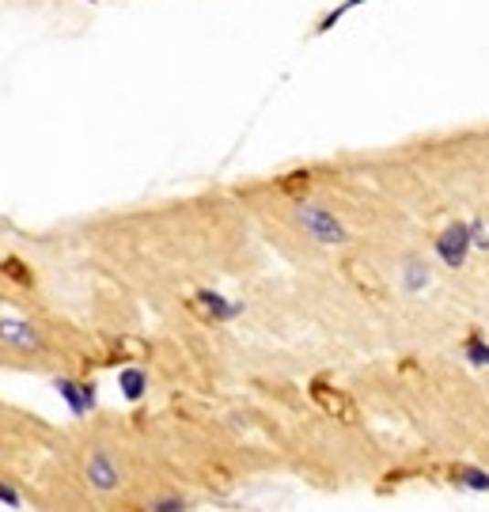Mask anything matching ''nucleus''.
Wrapping results in <instances>:
<instances>
[{
    "instance_id": "nucleus-1",
    "label": "nucleus",
    "mask_w": 489,
    "mask_h": 512,
    "mask_svg": "<svg viewBox=\"0 0 489 512\" xmlns=\"http://www.w3.org/2000/svg\"><path fill=\"white\" fill-rule=\"evenodd\" d=\"M312 402L323 410L326 418L342 421V425H356V418H360V410H356L353 395H345L342 388H330L326 379H315V383H312Z\"/></svg>"
},
{
    "instance_id": "nucleus-2",
    "label": "nucleus",
    "mask_w": 489,
    "mask_h": 512,
    "mask_svg": "<svg viewBox=\"0 0 489 512\" xmlns=\"http://www.w3.org/2000/svg\"><path fill=\"white\" fill-rule=\"evenodd\" d=\"M345 273H349V281H353V285L365 293V296H372V300H383V296H388V285H383L379 273H376L368 262L349 259V262H345Z\"/></svg>"
},
{
    "instance_id": "nucleus-3",
    "label": "nucleus",
    "mask_w": 489,
    "mask_h": 512,
    "mask_svg": "<svg viewBox=\"0 0 489 512\" xmlns=\"http://www.w3.org/2000/svg\"><path fill=\"white\" fill-rule=\"evenodd\" d=\"M0 338L5 342H12V346H19V349H35L38 346V335L27 326V323H16V319H5L0 323Z\"/></svg>"
},
{
    "instance_id": "nucleus-4",
    "label": "nucleus",
    "mask_w": 489,
    "mask_h": 512,
    "mask_svg": "<svg viewBox=\"0 0 489 512\" xmlns=\"http://www.w3.org/2000/svg\"><path fill=\"white\" fill-rule=\"evenodd\" d=\"M300 217H303V224L312 228V232H315L319 240H342V228H338V220H330L326 213H315V209H303Z\"/></svg>"
},
{
    "instance_id": "nucleus-5",
    "label": "nucleus",
    "mask_w": 489,
    "mask_h": 512,
    "mask_svg": "<svg viewBox=\"0 0 489 512\" xmlns=\"http://www.w3.org/2000/svg\"><path fill=\"white\" fill-rule=\"evenodd\" d=\"M137 357H148V346H144L141 338H133V335H125V338H118V342L111 346V357H107V361H137Z\"/></svg>"
},
{
    "instance_id": "nucleus-6",
    "label": "nucleus",
    "mask_w": 489,
    "mask_h": 512,
    "mask_svg": "<svg viewBox=\"0 0 489 512\" xmlns=\"http://www.w3.org/2000/svg\"><path fill=\"white\" fill-rule=\"evenodd\" d=\"M277 190L285 194V197H300V201H303V194L312 190V175H307V171H292V175L281 178Z\"/></svg>"
},
{
    "instance_id": "nucleus-7",
    "label": "nucleus",
    "mask_w": 489,
    "mask_h": 512,
    "mask_svg": "<svg viewBox=\"0 0 489 512\" xmlns=\"http://www.w3.org/2000/svg\"><path fill=\"white\" fill-rule=\"evenodd\" d=\"M88 475H91V482H95V485H102V490H111V485L118 482L114 467H111V464H107V459H102V455H95V459H91V467H88Z\"/></svg>"
},
{
    "instance_id": "nucleus-8",
    "label": "nucleus",
    "mask_w": 489,
    "mask_h": 512,
    "mask_svg": "<svg viewBox=\"0 0 489 512\" xmlns=\"http://www.w3.org/2000/svg\"><path fill=\"white\" fill-rule=\"evenodd\" d=\"M0 273H8L12 281H19V285H31V281H35L27 262H19V259H5V262H0Z\"/></svg>"
}]
</instances>
